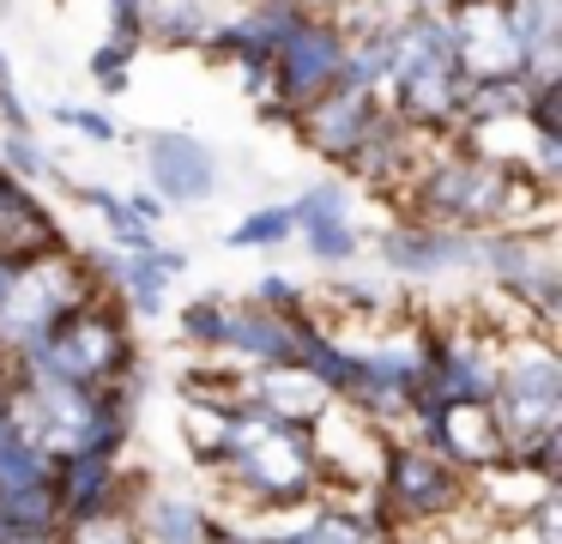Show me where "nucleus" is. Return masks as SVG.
I'll use <instances>...</instances> for the list:
<instances>
[{
    "label": "nucleus",
    "mask_w": 562,
    "mask_h": 544,
    "mask_svg": "<svg viewBox=\"0 0 562 544\" xmlns=\"http://www.w3.org/2000/svg\"><path fill=\"white\" fill-rule=\"evenodd\" d=\"M224 484L260 514H303L308 502H321V459L308 442V423H284L272 411H260L255 399L231 406L224 423V447L212 459Z\"/></svg>",
    "instance_id": "f257e3e1"
},
{
    "label": "nucleus",
    "mask_w": 562,
    "mask_h": 544,
    "mask_svg": "<svg viewBox=\"0 0 562 544\" xmlns=\"http://www.w3.org/2000/svg\"><path fill=\"white\" fill-rule=\"evenodd\" d=\"M412 218L448 230H520L526 200H550L544 181H532L526 164L472 152V145H448L436 152L412 181H405Z\"/></svg>",
    "instance_id": "f03ea898"
},
{
    "label": "nucleus",
    "mask_w": 562,
    "mask_h": 544,
    "mask_svg": "<svg viewBox=\"0 0 562 544\" xmlns=\"http://www.w3.org/2000/svg\"><path fill=\"white\" fill-rule=\"evenodd\" d=\"M381 91L387 109L417 133H460L465 121V91H472V73L460 60V36H453L448 12H412L400 19V55Z\"/></svg>",
    "instance_id": "7ed1b4c3"
},
{
    "label": "nucleus",
    "mask_w": 562,
    "mask_h": 544,
    "mask_svg": "<svg viewBox=\"0 0 562 544\" xmlns=\"http://www.w3.org/2000/svg\"><path fill=\"white\" fill-rule=\"evenodd\" d=\"M134 363L139 357H134V333H127V309L110 290H98L79 309H67L31 351H19L13 369L55 375V381H79V387H110Z\"/></svg>",
    "instance_id": "20e7f679"
},
{
    "label": "nucleus",
    "mask_w": 562,
    "mask_h": 544,
    "mask_svg": "<svg viewBox=\"0 0 562 544\" xmlns=\"http://www.w3.org/2000/svg\"><path fill=\"white\" fill-rule=\"evenodd\" d=\"M465 502H472V478L460 466H448L436 447L412 442V435H387L375 490H369V514H375V526L387 539L405 526H441Z\"/></svg>",
    "instance_id": "39448f33"
},
{
    "label": "nucleus",
    "mask_w": 562,
    "mask_h": 544,
    "mask_svg": "<svg viewBox=\"0 0 562 544\" xmlns=\"http://www.w3.org/2000/svg\"><path fill=\"white\" fill-rule=\"evenodd\" d=\"M490 418L502 430V459L526 454L544 430H562V357L550 351V333H520L496 357Z\"/></svg>",
    "instance_id": "423d86ee"
},
{
    "label": "nucleus",
    "mask_w": 562,
    "mask_h": 544,
    "mask_svg": "<svg viewBox=\"0 0 562 544\" xmlns=\"http://www.w3.org/2000/svg\"><path fill=\"white\" fill-rule=\"evenodd\" d=\"M86 297H98V285H91V273L79 266L74 242H67V248H49V254H31L25 273L13 278V290H7V302H0V351H7V357L31 351L67 309H79Z\"/></svg>",
    "instance_id": "0eeeda50"
},
{
    "label": "nucleus",
    "mask_w": 562,
    "mask_h": 544,
    "mask_svg": "<svg viewBox=\"0 0 562 544\" xmlns=\"http://www.w3.org/2000/svg\"><path fill=\"white\" fill-rule=\"evenodd\" d=\"M339 67H345V24L308 12V19L272 48V97L260 103V115L291 127L315 97H327L333 85H339Z\"/></svg>",
    "instance_id": "6e6552de"
},
{
    "label": "nucleus",
    "mask_w": 562,
    "mask_h": 544,
    "mask_svg": "<svg viewBox=\"0 0 562 544\" xmlns=\"http://www.w3.org/2000/svg\"><path fill=\"white\" fill-rule=\"evenodd\" d=\"M308 326H315V309L272 314V309H260V302H231V321H224L218 357L243 363L248 375H255V369H279V363H296Z\"/></svg>",
    "instance_id": "1a4fd4ad"
},
{
    "label": "nucleus",
    "mask_w": 562,
    "mask_h": 544,
    "mask_svg": "<svg viewBox=\"0 0 562 544\" xmlns=\"http://www.w3.org/2000/svg\"><path fill=\"white\" fill-rule=\"evenodd\" d=\"M381 260L400 278H448V273H477V230H448V224H393L381 236Z\"/></svg>",
    "instance_id": "9d476101"
},
{
    "label": "nucleus",
    "mask_w": 562,
    "mask_h": 544,
    "mask_svg": "<svg viewBox=\"0 0 562 544\" xmlns=\"http://www.w3.org/2000/svg\"><path fill=\"white\" fill-rule=\"evenodd\" d=\"M146 176H151V193L164 206H200L218 188V157L194 133L158 127V133H146Z\"/></svg>",
    "instance_id": "9b49d317"
},
{
    "label": "nucleus",
    "mask_w": 562,
    "mask_h": 544,
    "mask_svg": "<svg viewBox=\"0 0 562 544\" xmlns=\"http://www.w3.org/2000/svg\"><path fill=\"white\" fill-rule=\"evenodd\" d=\"M387 109V97L381 91H357V85H333L327 97H315V103L303 109V115L291 121V133L308 145V152L333 157V164H345V157L357 152V140H363V127Z\"/></svg>",
    "instance_id": "f8f14e48"
},
{
    "label": "nucleus",
    "mask_w": 562,
    "mask_h": 544,
    "mask_svg": "<svg viewBox=\"0 0 562 544\" xmlns=\"http://www.w3.org/2000/svg\"><path fill=\"white\" fill-rule=\"evenodd\" d=\"M412 442L436 447V454L448 459V466H460L465 478L502 459V430H496V418H490V406H441L429 423L412 430Z\"/></svg>",
    "instance_id": "ddd939ff"
},
{
    "label": "nucleus",
    "mask_w": 562,
    "mask_h": 544,
    "mask_svg": "<svg viewBox=\"0 0 562 544\" xmlns=\"http://www.w3.org/2000/svg\"><path fill=\"white\" fill-rule=\"evenodd\" d=\"M345 176L369 181V188H387V193H405V181L417 176V127H405L393 109H381L375 121L363 127L357 152L345 157Z\"/></svg>",
    "instance_id": "4468645a"
},
{
    "label": "nucleus",
    "mask_w": 562,
    "mask_h": 544,
    "mask_svg": "<svg viewBox=\"0 0 562 544\" xmlns=\"http://www.w3.org/2000/svg\"><path fill=\"white\" fill-rule=\"evenodd\" d=\"M182 273H188V254L164 248V242H151L146 254H115L110 297L122 302L127 314L151 321V314H164V290H170V278H182Z\"/></svg>",
    "instance_id": "2eb2a0df"
},
{
    "label": "nucleus",
    "mask_w": 562,
    "mask_h": 544,
    "mask_svg": "<svg viewBox=\"0 0 562 544\" xmlns=\"http://www.w3.org/2000/svg\"><path fill=\"white\" fill-rule=\"evenodd\" d=\"M248 399H255L260 411H272V418H284V423H315L321 411L333 406V399L321 393V381L303 369V363L255 369V375H248Z\"/></svg>",
    "instance_id": "dca6fc26"
},
{
    "label": "nucleus",
    "mask_w": 562,
    "mask_h": 544,
    "mask_svg": "<svg viewBox=\"0 0 562 544\" xmlns=\"http://www.w3.org/2000/svg\"><path fill=\"white\" fill-rule=\"evenodd\" d=\"M134 526L146 544H206V532L218 520L194 502V496H176V490H151L146 502L134 508Z\"/></svg>",
    "instance_id": "f3484780"
},
{
    "label": "nucleus",
    "mask_w": 562,
    "mask_h": 544,
    "mask_svg": "<svg viewBox=\"0 0 562 544\" xmlns=\"http://www.w3.org/2000/svg\"><path fill=\"white\" fill-rule=\"evenodd\" d=\"M393 55H400V19L387 24H363V31H345V67L339 85H357V91H381L393 73Z\"/></svg>",
    "instance_id": "a211bd4d"
},
{
    "label": "nucleus",
    "mask_w": 562,
    "mask_h": 544,
    "mask_svg": "<svg viewBox=\"0 0 562 544\" xmlns=\"http://www.w3.org/2000/svg\"><path fill=\"white\" fill-rule=\"evenodd\" d=\"M212 31V12L200 0H151L146 19H139V36L158 48H200Z\"/></svg>",
    "instance_id": "6ab92c4d"
},
{
    "label": "nucleus",
    "mask_w": 562,
    "mask_h": 544,
    "mask_svg": "<svg viewBox=\"0 0 562 544\" xmlns=\"http://www.w3.org/2000/svg\"><path fill=\"white\" fill-rule=\"evenodd\" d=\"M74 200H79V206H91V212H98L103 224H110L115 254H146L151 242H158V236H151V230L134 218V212H127V200H122L115 188H98V181H79V188H74Z\"/></svg>",
    "instance_id": "aec40b11"
},
{
    "label": "nucleus",
    "mask_w": 562,
    "mask_h": 544,
    "mask_svg": "<svg viewBox=\"0 0 562 544\" xmlns=\"http://www.w3.org/2000/svg\"><path fill=\"white\" fill-rule=\"evenodd\" d=\"M55 471V459L43 454L37 442H25V435L7 423V411H0V490H19V484H37V478H49Z\"/></svg>",
    "instance_id": "412c9836"
},
{
    "label": "nucleus",
    "mask_w": 562,
    "mask_h": 544,
    "mask_svg": "<svg viewBox=\"0 0 562 544\" xmlns=\"http://www.w3.org/2000/svg\"><path fill=\"white\" fill-rule=\"evenodd\" d=\"M296 236H303V248L315 254V260L327 266V273L351 266V260H357V248H363V236H357L351 218H315V224H303Z\"/></svg>",
    "instance_id": "4be33fe9"
},
{
    "label": "nucleus",
    "mask_w": 562,
    "mask_h": 544,
    "mask_svg": "<svg viewBox=\"0 0 562 544\" xmlns=\"http://www.w3.org/2000/svg\"><path fill=\"white\" fill-rule=\"evenodd\" d=\"M224 321H231V302H224L218 290H212V297H194L182 314H176V326H182V338L194 351H218L224 345Z\"/></svg>",
    "instance_id": "5701e85b"
},
{
    "label": "nucleus",
    "mask_w": 562,
    "mask_h": 544,
    "mask_svg": "<svg viewBox=\"0 0 562 544\" xmlns=\"http://www.w3.org/2000/svg\"><path fill=\"white\" fill-rule=\"evenodd\" d=\"M291 236H296L291 206H255L224 242H231V248H279V242H291Z\"/></svg>",
    "instance_id": "b1692460"
},
{
    "label": "nucleus",
    "mask_w": 562,
    "mask_h": 544,
    "mask_svg": "<svg viewBox=\"0 0 562 544\" xmlns=\"http://www.w3.org/2000/svg\"><path fill=\"white\" fill-rule=\"evenodd\" d=\"M520 121L532 127V140H562V79H532Z\"/></svg>",
    "instance_id": "393cba45"
},
{
    "label": "nucleus",
    "mask_w": 562,
    "mask_h": 544,
    "mask_svg": "<svg viewBox=\"0 0 562 544\" xmlns=\"http://www.w3.org/2000/svg\"><path fill=\"white\" fill-rule=\"evenodd\" d=\"M0 169H7V176H19L25 188H31V181H49L55 176V164L43 157L37 133H7V140H0Z\"/></svg>",
    "instance_id": "a878e982"
},
{
    "label": "nucleus",
    "mask_w": 562,
    "mask_h": 544,
    "mask_svg": "<svg viewBox=\"0 0 562 544\" xmlns=\"http://www.w3.org/2000/svg\"><path fill=\"white\" fill-rule=\"evenodd\" d=\"M134 55H139V43H122V36H110L103 48H91V79L103 85L110 97H122L127 91V79H134Z\"/></svg>",
    "instance_id": "bb28decb"
},
{
    "label": "nucleus",
    "mask_w": 562,
    "mask_h": 544,
    "mask_svg": "<svg viewBox=\"0 0 562 544\" xmlns=\"http://www.w3.org/2000/svg\"><path fill=\"white\" fill-rule=\"evenodd\" d=\"M315 218H351V193L339 188V181H315V188H303L291 200V224H315Z\"/></svg>",
    "instance_id": "cd10ccee"
},
{
    "label": "nucleus",
    "mask_w": 562,
    "mask_h": 544,
    "mask_svg": "<svg viewBox=\"0 0 562 544\" xmlns=\"http://www.w3.org/2000/svg\"><path fill=\"white\" fill-rule=\"evenodd\" d=\"M61 544H146L139 526L127 514H110V520H86V526H67Z\"/></svg>",
    "instance_id": "c85d7f7f"
},
{
    "label": "nucleus",
    "mask_w": 562,
    "mask_h": 544,
    "mask_svg": "<svg viewBox=\"0 0 562 544\" xmlns=\"http://www.w3.org/2000/svg\"><path fill=\"white\" fill-rule=\"evenodd\" d=\"M55 121L74 127V133H86V140H98V145L115 140V121L103 115V109H86V103H55Z\"/></svg>",
    "instance_id": "c756f323"
},
{
    "label": "nucleus",
    "mask_w": 562,
    "mask_h": 544,
    "mask_svg": "<svg viewBox=\"0 0 562 544\" xmlns=\"http://www.w3.org/2000/svg\"><path fill=\"white\" fill-rule=\"evenodd\" d=\"M248 302H260V309H272V314H296V309H308V297H303V290H296L284 273H267V278L255 285V297H248Z\"/></svg>",
    "instance_id": "7c9ffc66"
},
{
    "label": "nucleus",
    "mask_w": 562,
    "mask_h": 544,
    "mask_svg": "<svg viewBox=\"0 0 562 544\" xmlns=\"http://www.w3.org/2000/svg\"><path fill=\"white\" fill-rule=\"evenodd\" d=\"M31 206H37V193H31L19 176H7V169H0V224H7V218H19V212H31Z\"/></svg>",
    "instance_id": "2f4dec72"
},
{
    "label": "nucleus",
    "mask_w": 562,
    "mask_h": 544,
    "mask_svg": "<svg viewBox=\"0 0 562 544\" xmlns=\"http://www.w3.org/2000/svg\"><path fill=\"white\" fill-rule=\"evenodd\" d=\"M122 200H127V212H134L146 230H158V218H164V200H158V193H122Z\"/></svg>",
    "instance_id": "473e14b6"
},
{
    "label": "nucleus",
    "mask_w": 562,
    "mask_h": 544,
    "mask_svg": "<svg viewBox=\"0 0 562 544\" xmlns=\"http://www.w3.org/2000/svg\"><path fill=\"white\" fill-rule=\"evenodd\" d=\"M31 248H0V302H7V290H13V278L25 273Z\"/></svg>",
    "instance_id": "72a5a7b5"
},
{
    "label": "nucleus",
    "mask_w": 562,
    "mask_h": 544,
    "mask_svg": "<svg viewBox=\"0 0 562 544\" xmlns=\"http://www.w3.org/2000/svg\"><path fill=\"white\" fill-rule=\"evenodd\" d=\"M7 91H19V85H13V60H7V48H0V97Z\"/></svg>",
    "instance_id": "f704fd0d"
},
{
    "label": "nucleus",
    "mask_w": 562,
    "mask_h": 544,
    "mask_svg": "<svg viewBox=\"0 0 562 544\" xmlns=\"http://www.w3.org/2000/svg\"><path fill=\"white\" fill-rule=\"evenodd\" d=\"M151 0H110V12H134V19H146Z\"/></svg>",
    "instance_id": "c9c22d12"
},
{
    "label": "nucleus",
    "mask_w": 562,
    "mask_h": 544,
    "mask_svg": "<svg viewBox=\"0 0 562 544\" xmlns=\"http://www.w3.org/2000/svg\"><path fill=\"white\" fill-rule=\"evenodd\" d=\"M381 544H400V539H381Z\"/></svg>",
    "instance_id": "e433bc0d"
},
{
    "label": "nucleus",
    "mask_w": 562,
    "mask_h": 544,
    "mask_svg": "<svg viewBox=\"0 0 562 544\" xmlns=\"http://www.w3.org/2000/svg\"><path fill=\"white\" fill-rule=\"evenodd\" d=\"M0 544H7V539H0Z\"/></svg>",
    "instance_id": "4c0bfd02"
}]
</instances>
